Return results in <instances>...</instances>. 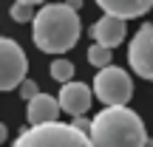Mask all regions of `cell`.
<instances>
[{
  "mask_svg": "<svg viewBox=\"0 0 153 147\" xmlns=\"http://www.w3.org/2000/svg\"><path fill=\"white\" fill-rule=\"evenodd\" d=\"M94 93L105 105H128L133 96L131 74H125L116 65H102L99 74L94 76Z\"/></svg>",
  "mask_w": 153,
  "mask_h": 147,
  "instance_id": "cell-4",
  "label": "cell"
},
{
  "mask_svg": "<svg viewBox=\"0 0 153 147\" xmlns=\"http://www.w3.org/2000/svg\"><path fill=\"white\" fill-rule=\"evenodd\" d=\"M17 88H20V96H23V99H31L34 93L40 91V88H37V82H34V79H26V76L20 79V85H17Z\"/></svg>",
  "mask_w": 153,
  "mask_h": 147,
  "instance_id": "cell-14",
  "label": "cell"
},
{
  "mask_svg": "<svg viewBox=\"0 0 153 147\" xmlns=\"http://www.w3.org/2000/svg\"><path fill=\"white\" fill-rule=\"evenodd\" d=\"M6 136H9V130H6V125L0 122V142H6Z\"/></svg>",
  "mask_w": 153,
  "mask_h": 147,
  "instance_id": "cell-17",
  "label": "cell"
},
{
  "mask_svg": "<svg viewBox=\"0 0 153 147\" xmlns=\"http://www.w3.org/2000/svg\"><path fill=\"white\" fill-rule=\"evenodd\" d=\"M11 147H91V139L88 133L76 130L74 125H62V122L51 119L23 130Z\"/></svg>",
  "mask_w": 153,
  "mask_h": 147,
  "instance_id": "cell-3",
  "label": "cell"
},
{
  "mask_svg": "<svg viewBox=\"0 0 153 147\" xmlns=\"http://www.w3.org/2000/svg\"><path fill=\"white\" fill-rule=\"evenodd\" d=\"M97 6L105 14L122 17V20H133V17H142L145 11L153 9V0H97Z\"/></svg>",
  "mask_w": 153,
  "mask_h": 147,
  "instance_id": "cell-9",
  "label": "cell"
},
{
  "mask_svg": "<svg viewBox=\"0 0 153 147\" xmlns=\"http://www.w3.org/2000/svg\"><path fill=\"white\" fill-rule=\"evenodd\" d=\"M31 20H34V28H31L34 45L45 54H62V51L74 48L82 34L79 11L68 9L65 3L43 6L40 11H34Z\"/></svg>",
  "mask_w": 153,
  "mask_h": 147,
  "instance_id": "cell-2",
  "label": "cell"
},
{
  "mask_svg": "<svg viewBox=\"0 0 153 147\" xmlns=\"http://www.w3.org/2000/svg\"><path fill=\"white\" fill-rule=\"evenodd\" d=\"M71 125L76 127V130H82V133H88V125H91V122H85V119H79V116H74V122Z\"/></svg>",
  "mask_w": 153,
  "mask_h": 147,
  "instance_id": "cell-15",
  "label": "cell"
},
{
  "mask_svg": "<svg viewBox=\"0 0 153 147\" xmlns=\"http://www.w3.org/2000/svg\"><path fill=\"white\" fill-rule=\"evenodd\" d=\"M28 71V60L14 40L0 37V91H11L20 85Z\"/></svg>",
  "mask_w": 153,
  "mask_h": 147,
  "instance_id": "cell-5",
  "label": "cell"
},
{
  "mask_svg": "<svg viewBox=\"0 0 153 147\" xmlns=\"http://www.w3.org/2000/svg\"><path fill=\"white\" fill-rule=\"evenodd\" d=\"M23 3H34V6H37V3H43V0H23Z\"/></svg>",
  "mask_w": 153,
  "mask_h": 147,
  "instance_id": "cell-18",
  "label": "cell"
},
{
  "mask_svg": "<svg viewBox=\"0 0 153 147\" xmlns=\"http://www.w3.org/2000/svg\"><path fill=\"white\" fill-rule=\"evenodd\" d=\"M91 147H145L148 130L128 105H108L88 125Z\"/></svg>",
  "mask_w": 153,
  "mask_h": 147,
  "instance_id": "cell-1",
  "label": "cell"
},
{
  "mask_svg": "<svg viewBox=\"0 0 153 147\" xmlns=\"http://www.w3.org/2000/svg\"><path fill=\"white\" fill-rule=\"evenodd\" d=\"M111 57H114V51H111V48H105V45H97V43H94L91 48H88V62H91L94 68L111 65Z\"/></svg>",
  "mask_w": 153,
  "mask_h": 147,
  "instance_id": "cell-11",
  "label": "cell"
},
{
  "mask_svg": "<svg viewBox=\"0 0 153 147\" xmlns=\"http://www.w3.org/2000/svg\"><path fill=\"white\" fill-rule=\"evenodd\" d=\"M65 6H68V9H74V11H79V6H82V0H65Z\"/></svg>",
  "mask_w": 153,
  "mask_h": 147,
  "instance_id": "cell-16",
  "label": "cell"
},
{
  "mask_svg": "<svg viewBox=\"0 0 153 147\" xmlns=\"http://www.w3.org/2000/svg\"><path fill=\"white\" fill-rule=\"evenodd\" d=\"M57 113H60V105H57V99L48 96V93H40V91H37L31 99H28L26 116H28V122H31V125L51 122V119H57Z\"/></svg>",
  "mask_w": 153,
  "mask_h": 147,
  "instance_id": "cell-10",
  "label": "cell"
},
{
  "mask_svg": "<svg viewBox=\"0 0 153 147\" xmlns=\"http://www.w3.org/2000/svg\"><path fill=\"white\" fill-rule=\"evenodd\" d=\"M128 62H131L133 74H139L142 79L153 82V26H142L136 31V37L131 40L128 48Z\"/></svg>",
  "mask_w": 153,
  "mask_h": 147,
  "instance_id": "cell-6",
  "label": "cell"
},
{
  "mask_svg": "<svg viewBox=\"0 0 153 147\" xmlns=\"http://www.w3.org/2000/svg\"><path fill=\"white\" fill-rule=\"evenodd\" d=\"M128 20H122V17H114V14H102L97 23L91 26V34L94 40H97V45H105V48H116V45L125 40L128 34Z\"/></svg>",
  "mask_w": 153,
  "mask_h": 147,
  "instance_id": "cell-8",
  "label": "cell"
},
{
  "mask_svg": "<svg viewBox=\"0 0 153 147\" xmlns=\"http://www.w3.org/2000/svg\"><path fill=\"white\" fill-rule=\"evenodd\" d=\"M34 17V3H23V0H17L14 6H11V20L14 23H28Z\"/></svg>",
  "mask_w": 153,
  "mask_h": 147,
  "instance_id": "cell-13",
  "label": "cell"
},
{
  "mask_svg": "<svg viewBox=\"0 0 153 147\" xmlns=\"http://www.w3.org/2000/svg\"><path fill=\"white\" fill-rule=\"evenodd\" d=\"M91 99H94V93H91L88 85L68 79L65 85H62V91H60L57 105H60V110H65L68 116H82L88 108H91Z\"/></svg>",
  "mask_w": 153,
  "mask_h": 147,
  "instance_id": "cell-7",
  "label": "cell"
},
{
  "mask_svg": "<svg viewBox=\"0 0 153 147\" xmlns=\"http://www.w3.org/2000/svg\"><path fill=\"white\" fill-rule=\"evenodd\" d=\"M51 76H54L57 82H68L74 76V65L68 60H54L51 62Z\"/></svg>",
  "mask_w": 153,
  "mask_h": 147,
  "instance_id": "cell-12",
  "label": "cell"
}]
</instances>
